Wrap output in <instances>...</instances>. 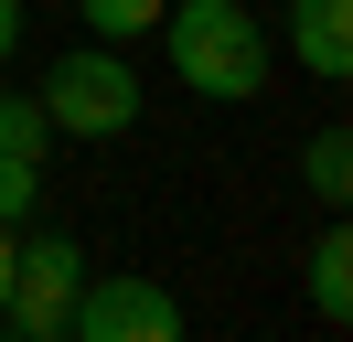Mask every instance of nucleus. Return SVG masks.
I'll list each match as a JSON object with an SVG mask.
<instances>
[{
  "label": "nucleus",
  "mask_w": 353,
  "mask_h": 342,
  "mask_svg": "<svg viewBox=\"0 0 353 342\" xmlns=\"http://www.w3.org/2000/svg\"><path fill=\"white\" fill-rule=\"evenodd\" d=\"M161 54H172V75L193 86L203 107H246L279 75V43H268V21L246 11V0H172V11H161Z\"/></svg>",
  "instance_id": "1"
},
{
  "label": "nucleus",
  "mask_w": 353,
  "mask_h": 342,
  "mask_svg": "<svg viewBox=\"0 0 353 342\" xmlns=\"http://www.w3.org/2000/svg\"><path fill=\"white\" fill-rule=\"evenodd\" d=\"M139 64L118 54V43H75V54H54L43 64V118H54V139H129L139 128Z\"/></svg>",
  "instance_id": "2"
},
{
  "label": "nucleus",
  "mask_w": 353,
  "mask_h": 342,
  "mask_svg": "<svg viewBox=\"0 0 353 342\" xmlns=\"http://www.w3.org/2000/svg\"><path fill=\"white\" fill-rule=\"evenodd\" d=\"M75 289H86V246H75V235H22V246H11V289H0V321H11L22 342H65Z\"/></svg>",
  "instance_id": "3"
},
{
  "label": "nucleus",
  "mask_w": 353,
  "mask_h": 342,
  "mask_svg": "<svg viewBox=\"0 0 353 342\" xmlns=\"http://www.w3.org/2000/svg\"><path fill=\"white\" fill-rule=\"evenodd\" d=\"M65 342H182V299L161 278H129V268H86L75 289V321Z\"/></svg>",
  "instance_id": "4"
},
{
  "label": "nucleus",
  "mask_w": 353,
  "mask_h": 342,
  "mask_svg": "<svg viewBox=\"0 0 353 342\" xmlns=\"http://www.w3.org/2000/svg\"><path fill=\"white\" fill-rule=\"evenodd\" d=\"M289 64L343 86L353 75V0H289Z\"/></svg>",
  "instance_id": "5"
},
{
  "label": "nucleus",
  "mask_w": 353,
  "mask_h": 342,
  "mask_svg": "<svg viewBox=\"0 0 353 342\" xmlns=\"http://www.w3.org/2000/svg\"><path fill=\"white\" fill-rule=\"evenodd\" d=\"M300 289H310V310H321V321H353V235H343V214L310 235V256H300Z\"/></svg>",
  "instance_id": "6"
},
{
  "label": "nucleus",
  "mask_w": 353,
  "mask_h": 342,
  "mask_svg": "<svg viewBox=\"0 0 353 342\" xmlns=\"http://www.w3.org/2000/svg\"><path fill=\"white\" fill-rule=\"evenodd\" d=\"M300 192H310L321 214L353 203V139H343V128H310V150H300Z\"/></svg>",
  "instance_id": "7"
},
{
  "label": "nucleus",
  "mask_w": 353,
  "mask_h": 342,
  "mask_svg": "<svg viewBox=\"0 0 353 342\" xmlns=\"http://www.w3.org/2000/svg\"><path fill=\"white\" fill-rule=\"evenodd\" d=\"M161 11H172V0H75L86 43H118V54H129L139 32H161Z\"/></svg>",
  "instance_id": "8"
},
{
  "label": "nucleus",
  "mask_w": 353,
  "mask_h": 342,
  "mask_svg": "<svg viewBox=\"0 0 353 342\" xmlns=\"http://www.w3.org/2000/svg\"><path fill=\"white\" fill-rule=\"evenodd\" d=\"M43 150H54L43 97H0V161H43Z\"/></svg>",
  "instance_id": "9"
},
{
  "label": "nucleus",
  "mask_w": 353,
  "mask_h": 342,
  "mask_svg": "<svg viewBox=\"0 0 353 342\" xmlns=\"http://www.w3.org/2000/svg\"><path fill=\"white\" fill-rule=\"evenodd\" d=\"M43 203V161H0V225H32Z\"/></svg>",
  "instance_id": "10"
},
{
  "label": "nucleus",
  "mask_w": 353,
  "mask_h": 342,
  "mask_svg": "<svg viewBox=\"0 0 353 342\" xmlns=\"http://www.w3.org/2000/svg\"><path fill=\"white\" fill-rule=\"evenodd\" d=\"M22 54V0H0V64Z\"/></svg>",
  "instance_id": "11"
},
{
  "label": "nucleus",
  "mask_w": 353,
  "mask_h": 342,
  "mask_svg": "<svg viewBox=\"0 0 353 342\" xmlns=\"http://www.w3.org/2000/svg\"><path fill=\"white\" fill-rule=\"evenodd\" d=\"M11 246H22V225H0V289H11Z\"/></svg>",
  "instance_id": "12"
},
{
  "label": "nucleus",
  "mask_w": 353,
  "mask_h": 342,
  "mask_svg": "<svg viewBox=\"0 0 353 342\" xmlns=\"http://www.w3.org/2000/svg\"><path fill=\"white\" fill-rule=\"evenodd\" d=\"M0 342H22V332H0Z\"/></svg>",
  "instance_id": "13"
}]
</instances>
